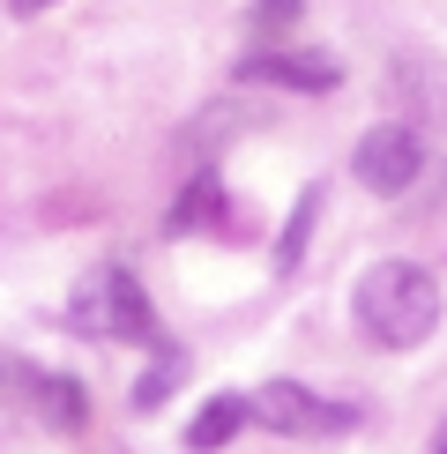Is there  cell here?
I'll return each mask as SVG.
<instances>
[{
  "label": "cell",
  "mask_w": 447,
  "mask_h": 454,
  "mask_svg": "<svg viewBox=\"0 0 447 454\" xmlns=\"http://www.w3.org/2000/svg\"><path fill=\"white\" fill-rule=\"evenodd\" d=\"M350 306H358V328L380 350H418L440 328V283L418 261H372L358 276V298Z\"/></svg>",
  "instance_id": "obj_1"
},
{
  "label": "cell",
  "mask_w": 447,
  "mask_h": 454,
  "mask_svg": "<svg viewBox=\"0 0 447 454\" xmlns=\"http://www.w3.org/2000/svg\"><path fill=\"white\" fill-rule=\"evenodd\" d=\"M74 328L105 335V343H157V313H149L142 283L127 276V269L82 276V291H74Z\"/></svg>",
  "instance_id": "obj_2"
},
{
  "label": "cell",
  "mask_w": 447,
  "mask_h": 454,
  "mask_svg": "<svg viewBox=\"0 0 447 454\" xmlns=\"http://www.w3.org/2000/svg\"><path fill=\"white\" fill-rule=\"evenodd\" d=\"M418 127L403 120H380L372 135L358 142V157H350V172H358V186H372V194H410V179H418Z\"/></svg>",
  "instance_id": "obj_3"
},
{
  "label": "cell",
  "mask_w": 447,
  "mask_h": 454,
  "mask_svg": "<svg viewBox=\"0 0 447 454\" xmlns=\"http://www.w3.org/2000/svg\"><path fill=\"white\" fill-rule=\"evenodd\" d=\"M254 418L269 425V432H298V440H321V432H350V410H335L321 403V395H306V387H291V380H269L254 395Z\"/></svg>",
  "instance_id": "obj_4"
},
{
  "label": "cell",
  "mask_w": 447,
  "mask_h": 454,
  "mask_svg": "<svg viewBox=\"0 0 447 454\" xmlns=\"http://www.w3.org/2000/svg\"><path fill=\"white\" fill-rule=\"evenodd\" d=\"M239 82H269V90H298V98H328L343 82V67L328 52H247Z\"/></svg>",
  "instance_id": "obj_5"
},
{
  "label": "cell",
  "mask_w": 447,
  "mask_h": 454,
  "mask_svg": "<svg viewBox=\"0 0 447 454\" xmlns=\"http://www.w3.org/2000/svg\"><path fill=\"white\" fill-rule=\"evenodd\" d=\"M247 418H254V395H209V403L194 410V425H186V447H194V454H216V447H231Z\"/></svg>",
  "instance_id": "obj_6"
},
{
  "label": "cell",
  "mask_w": 447,
  "mask_h": 454,
  "mask_svg": "<svg viewBox=\"0 0 447 454\" xmlns=\"http://www.w3.org/2000/svg\"><path fill=\"white\" fill-rule=\"evenodd\" d=\"M30 403H37V418H52L60 432L82 425V387H74V380H52V372H37V380H30Z\"/></svg>",
  "instance_id": "obj_7"
},
{
  "label": "cell",
  "mask_w": 447,
  "mask_h": 454,
  "mask_svg": "<svg viewBox=\"0 0 447 454\" xmlns=\"http://www.w3.org/2000/svg\"><path fill=\"white\" fill-rule=\"evenodd\" d=\"M179 380H186V357L157 343V365H149L142 380H135V410H164V395H172Z\"/></svg>",
  "instance_id": "obj_8"
},
{
  "label": "cell",
  "mask_w": 447,
  "mask_h": 454,
  "mask_svg": "<svg viewBox=\"0 0 447 454\" xmlns=\"http://www.w3.org/2000/svg\"><path fill=\"white\" fill-rule=\"evenodd\" d=\"M313 216H321V186H306V194H298V216L284 223V239H276V269H298V261H306V231H313Z\"/></svg>",
  "instance_id": "obj_9"
},
{
  "label": "cell",
  "mask_w": 447,
  "mask_h": 454,
  "mask_svg": "<svg viewBox=\"0 0 447 454\" xmlns=\"http://www.w3.org/2000/svg\"><path fill=\"white\" fill-rule=\"evenodd\" d=\"M209 216H216V179L201 172V179L172 201V231H194V223H209Z\"/></svg>",
  "instance_id": "obj_10"
},
{
  "label": "cell",
  "mask_w": 447,
  "mask_h": 454,
  "mask_svg": "<svg viewBox=\"0 0 447 454\" xmlns=\"http://www.w3.org/2000/svg\"><path fill=\"white\" fill-rule=\"evenodd\" d=\"M45 8H60V0H8V15H45Z\"/></svg>",
  "instance_id": "obj_11"
},
{
  "label": "cell",
  "mask_w": 447,
  "mask_h": 454,
  "mask_svg": "<svg viewBox=\"0 0 447 454\" xmlns=\"http://www.w3.org/2000/svg\"><path fill=\"white\" fill-rule=\"evenodd\" d=\"M433 454H447V425H440V440H433Z\"/></svg>",
  "instance_id": "obj_12"
},
{
  "label": "cell",
  "mask_w": 447,
  "mask_h": 454,
  "mask_svg": "<svg viewBox=\"0 0 447 454\" xmlns=\"http://www.w3.org/2000/svg\"><path fill=\"white\" fill-rule=\"evenodd\" d=\"M0 387H8V365H0Z\"/></svg>",
  "instance_id": "obj_13"
}]
</instances>
